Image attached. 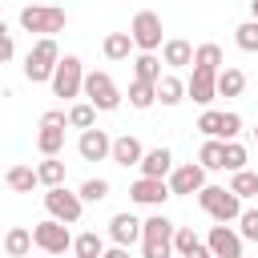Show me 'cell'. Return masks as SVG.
I'll list each match as a JSON object with an SVG mask.
<instances>
[{"label":"cell","instance_id":"1","mask_svg":"<svg viewBox=\"0 0 258 258\" xmlns=\"http://www.w3.org/2000/svg\"><path fill=\"white\" fill-rule=\"evenodd\" d=\"M198 206L214 222H238V214H242V198L230 185H202L198 189Z\"/></svg>","mask_w":258,"mask_h":258},{"label":"cell","instance_id":"2","mask_svg":"<svg viewBox=\"0 0 258 258\" xmlns=\"http://www.w3.org/2000/svg\"><path fill=\"white\" fill-rule=\"evenodd\" d=\"M173 222L165 218V214H149L145 222H141V250H145V258H165V254H173Z\"/></svg>","mask_w":258,"mask_h":258},{"label":"cell","instance_id":"3","mask_svg":"<svg viewBox=\"0 0 258 258\" xmlns=\"http://www.w3.org/2000/svg\"><path fill=\"white\" fill-rule=\"evenodd\" d=\"M64 20H69V16H64V8L44 4V0H40V4L32 0V4H24V8H20V28H24V32L52 36V32H60V28H64Z\"/></svg>","mask_w":258,"mask_h":258},{"label":"cell","instance_id":"4","mask_svg":"<svg viewBox=\"0 0 258 258\" xmlns=\"http://www.w3.org/2000/svg\"><path fill=\"white\" fill-rule=\"evenodd\" d=\"M56 60H60L56 40H52V36H40V40L28 48V56H24V77H28L32 85H44V81H52Z\"/></svg>","mask_w":258,"mask_h":258},{"label":"cell","instance_id":"5","mask_svg":"<svg viewBox=\"0 0 258 258\" xmlns=\"http://www.w3.org/2000/svg\"><path fill=\"white\" fill-rule=\"evenodd\" d=\"M48 85H52V97H64V101L81 97V89H85V64H81V56H73V52L60 56Z\"/></svg>","mask_w":258,"mask_h":258},{"label":"cell","instance_id":"6","mask_svg":"<svg viewBox=\"0 0 258 258\" xmlns=\"http://www.w3.org/2000/svg\"><path fill=\"white\" fill-rule=\"evenodd\" d=\"M81 97H85V101H93L101 113H113V109L121 105V89H117V85H113V77H109V73H101V69L85 73V89H81Z\"/></svg>","mask_w":258,"mask_h":258},{"label":"cell","instance_id":"7","mask_svg":"<svg viewBox=\"0 0 258 258\" xmlns=\"http://www.w3.org/2000/svg\"><path fill=\"white\" fill-rule=\"evenodd\" d=\"M32 242H36V250H44V254H64V250H73V234H69V222H60V218H44V222H36L32 226Z\"/></svg>","mask_w":258,"mask_h":258},{"label":"cell","instance_id":"8","mask_svg":"<svg viewBox=\"0 0 258 258\" xmlns=\"http://www.w3.org/2000/svg\"><path fill=\"white\" fill-rule=\"evenodd\" d=\"M44 210H48L52 218L77 226V222H81V210H85V198L73 194V189H64V185H44Z\"/></svg>","mask_w":258,"mask_h":258},{"label":"cell","instance_id":"9","mask_svg":"<svg viewBox=\"0 0 258 258\" xmlns=\"http://www.w3.org/2000/svg\"><path fill=\"white\" fill-rule=\"evenodd\" d=\"M129 32H133V44H137V48H145V52H157V48L165 44V40H161V16H157V12H149V8H141V12L133 16Z\"/></svg>","mask_w":258,"mask_h":258},{"label":"cell","instance_id":"10","mask_svg":"<svg viewBox=\"0 0 258 258\" xmlns=\"http://www.w3.org/2000/svg\"><path fill=\"white\" fill-rule=\"evenodd\" d=\"M206 246H210V254H214V258H242V246H246V238H242L234 226L218 222V226L210 230Z\"/></svg>","mask_w":258,"mask_h":258},{"label":"cell","instance_id":"11","mask_svg":"<svg viewBox=\"0 0 258 258\" xmlns=\"http://www.w3.org/2000/svg\"><path fill=\"white\" fill-rule=\"evenodd\" d=\"M129 198H133L137 206H165V198H173V189H169L165 177H149V173H141V177L133 181Z\"/></svg>","mask_w":258,"mask_h":258},{"label":"cell","instance_id":"12","mask_svg":"<svg viewBox=\"0 0 258 258\" xmlns=\"http://www.w3.org/2000/svg\"><path fill=\"white\" fill-rule=\"evenodd\" d=\"M185 97H194L198 105H210L218 97V69H206V64H194L189 81H185Z\"/></svg>","mask_w":258,"mask_h":258},{"label":"cell","instance_id":"13","mask_svg":"<svg viewBox=\"0 0 258 258\" xmlns=\"http://www.w3.org/2000/svg\"><path fill=\"white\" fill-rule=\"evenodd\" d=\"M77 153H81V161H105L113 153V137L105 129H97V125H89V129H81Z\"/></svg>","mask_w":258,"mask_h":258},{"label":"cell","instance_id":"14","mask_svg":"<svg viewBox=\"0 0 258 258\" xmlns=\"http://www.w3.org/2000/svg\"><path fill=\"white\" fill-rule=\"evenodd\" d=\"M206 185V165L198 161H189V165H177V169H169V189L173 194H198Z\"/></svg>","mask_w":258,"mask_h":258},{"label":"cell","instance_id":"15","mask_svg":"<svg viewBox=\"0 0 258 258\" xmlns=\"http://www.w3.org/2000/svg\"><path fill=\"white\" fill-rule=\"evenodd\" d=\"M109 238H113L117 246H133V242H141V222H137L129 210H121V214L109 218Z\"/></svg>","mask_w":258,"mask_h":258},{"label":"cell","instance_id":"16","mask_svg":"<svg viewBox=\"0 0 258 258\" xmlns=\"http://www.w3.org/2000/svg\"><path fill=\"white\" fill-rule=\"evenodd\" d=\"M117 165H141V157H145V149H141V141L133 137V133H121V137H113V153H109Z\"/></svg>","mask_w":258,"mask_h":258},{"label":"cell","instance_id":"17","mask_svg":"<svg viewBox=\"0 0 258 258\" xmlns=\"http://www.w3.org/2000/svg\"><path fill=\"white\" fill-rule=\"evenodd\" d=\"M173 254H181V258H210V246L194 234V230H173Z\"/></svg>","mask_w":258,"mask_h":258},{"label":"cell","instance_id":"18","mask_svg":"<svg viewBox=\"0 0 258 258\" xmlns=\"http://www.w3.org/2000/svg\"><path fill=\"white\" fill-rule=\"evenodd\" d=\"M161 60H165L169 69H185V64H194V44L181 40V36H173V40L161 44Z\"/></svg>","mask_w":258,"mask_h":258},{"label":"cell","instance_id":"19","mask_svg":"<svg viewBox=\"0 0 258 258\" xmlns=\"http://www.w3.org/2000/svg\"><path fill=\"white\" fill-rule=\"evenodd\" d=\"M169 169H173V153H169L165 145L145 149V157H141V173H149V177H165Z\"/></svg>","mask_w":258,"mask_h":258},{"label":"cell","instance_id":"20","mask_svg":"<svg viewBox=\"0 0 258 258\" xmlns=\"http://www.w3.org/2000/svg\"><path fill=\"white\" fill-rule=\"evenodd\" d=\"M133 48H137V44H133V32H109V36L101 40V52H105L109 60H129Z\"/></svg>","mask_w":258,"mask_h":258},{"label":"cell","instance_id":"21","mask_svg":"<svg viewBox=\"0 0 258 258\" xmlns=\"http://www.w3.org/2000/svg\"><path fill=\"white\" fill-rule=\"evenodd\" d=\"M242 89H246V73L242 69H234V64L218 69V97H242Z\"/></svg>","mask_w":258,"mask_h":258},{"label":"cell","instance_id":"22","mask_svg":"<svg viewBox=\"0 0 258 258\" xmlns=\"http://www.w3.org/2000/svg\"><path fill=\"white\" fill-rule=\"evenodd\" d=\"M32 246H36V242H32V230H24V226H12V230L4 234V254H8V258H24Z\"/></svg>","mask_w":258,"mask_h":258},{"label":"cell","instance_id":"23","mask_svg":"<svg viewBox=\"0 0 258 258\" xmlns=\"http://www.w3.org/2000/svg\"><path fill=\"white\" fill-rule=\"evenodd\" d=\"M133 77H141V81H153V85H157V81H161V56L141 48V52L133 56Z\"/></svg>","mask_w":258,"mask_h":258},{"label":"cell","instance_id":"24","mask_svg":"<svg viewBox=\"0 0 258 258\" xmlns=\"http://www.w3.org/2000/svg\"><path fill=\"white\" fill-rule=\"evenodd\" d=\"M4 181H8V189H16V194H32V185H40V177H36L32 165H12V169L4 173Z\"/></svg>","mask_w":258,"mask_h":258},{"label":"cell","instance_id":"25","mask_svg":"<svg viewBox=\"0 0 258 258\" xmlns=\"http://www.w3.org/2000/svg\"><path fill=\"white\" fill-rule=\"evenodd\" d=\"M198 161H202L206 169H226V141H222V137H206Z\"/></svg>","mask_w":258,"mask_h":258},{"label":"cell","instance_id":"26","mask_svg":"<svg viewBox=\"0 0 258 258\" xmlns=\"http://www.w3.org/2000/svg\"><path fill=\"white\" fill-rule=\"evenodd\" d=\"M73 250H77V258H101L105 254V238L97 230H85V234L73 238Z\"/></svg>","mask_w":258,"mask_h":258},{"label":"cell","instance_id":"27","mask_svg":"<svg viewBox=\"0 0 258 258\" xmlns=\"http://www.w3.org/2000/svg\"><path fill=\"white\" fill-rule=\"evenodd\" d=\"M181 97H185V81H177L173 73H165V77L157 81V101H161V105L169 109V105H177Z\"/></svg>","mask_w":258,"mask_h":258},{"label":"cell","instance_id":"28","mask_svg":"<svg viewBox=\"0 0 258 258\" xmlns=\"http://www.w3.org/2000/svg\"><path fill=\"white\" fill-rule=\"evenodd\" d=\"M153 101H157V85L133 77V85H129V105H133V109H149Z\"/></svg>","mask_w":258,"mask_h":258},{"label":"cell","instance_id":"29","mask_svg":"<svg viewBox=\"0 0 258 258\" xmlns=\"http://www.w3.org/2000/svg\"><path fill=\"white\" fill-rule=\"evenodd\" d=\"M36 149H40V153H60V149H64V125H40Z\"/></svg>","mask_w":258,"mask_h":258},{"label":"cell","instance_id":"30","mask_svg":"<svg viewBox=\"0 0 258 258\" xmlns=\"http://www.w3.org/2000/svg\"><path fill=\"white\" fill-rule=\"evenodd\" d=\"M40 185H64V161H56V153H44V161L36 165Z\"/></svg>","mask_w":258,"mask_h":258},{"label":"cell","instance_id":"31","mask_svg":"<svg viewBox=\"0 0 258 258\" xmlns=\"http://www.w3.org/2000/svg\"><path fill=\"white\" fill-rule=\"evenodd\" d=\"M69 125H73V129H89V125H97V105H93V101H77V105L69 109Z\"/></svg>","mask_w":258,"mask_h":258},{"label":"cell","instance_id":"32","mask_svg":"<svg viewBox=\"0 0 258 258\" xmlns=\"http://www.w3.org/2000/svg\"><path fill=\"white\" fill-rule=\"evenodd\" d=\"M230 189H234L238 198H254V194H258V173H250L246 165H242V169H234V177H230Z\"/></svg>","mask_w":258,"mask_h":258},{"label":"cell","instance_id":"33","mask_svg":"<svg viewBox=\"0 0 258 258\" xmlns=\"http://www.w3.org/2000/svg\"><path fill=\"white\" fill-rule=\"evenodd\" d=\"M234 40H238V48H242V52H258V20L238 24V28H234Z\"/></svg>","mask_w":258,"mask_h":258},{"label":"cell","instance_id":"34","mask_svg":"<svg viewBox=\"0 0 258 258\" xmlns=\"http://www.w3.org/2000/svg\"><path fill=\"white\" fill-rule=\"evenodd\" d=\"M109 189H113V185H109L105 177H89V181H81V189H77V194H81L85 202H105V198H109Z\"/></svg>","mask_w":258,"mask_h":258},{"label":"cell","instance_id":"35","mask_svg":"<svg viewBox=\"0 0 258 258\" xmlns=\"http://www.w3.org/2000/svg\"><path fill=\"white\" fill-rule=\"evenodd\" d=\"M194 64L222 69V48H218V44H198V48H194Z\"/></svg>","mask_w":258,"mask_h":258},{"label":"cell","instance_id":"36","mask_svg":"<svg viewBox=\"0 0 258 258\" xmlns=\"http://www.w3.org/2000/svg\"><path fill=\"white\" fill-rule=\"evenodd\" d=\"M238 222H242V226H238V234H242L246 242H258V210H254V206H250V210L242 206V214H238Z\"/></svg>","mask_w":258,"mask_h":258},{"label":"cell","instance_id":"37","mask_svg":"<svg viewBox=\"0 0 258 258\" xmlns=\"http://www.w3.org/2000/svg\"><path fill=\"white\" fill-rule=\"evenodd\" d=\"M198 129H202V133H206V137H222V113H218V109H210V105H206V113H202V117H198Z\"/></svg>","mask_w":258,"mask_h":258},{"label":"cell","instance_id":"38","mask_svg":"<svg viewBox=\"0 0 258 258\" xmlns=\"http://www.w3.org/2000/svg\"><path fill=\"white\" fill-rule=\"evenodd\" d=\"M246 157H250V153H246V145H238V137H230V141H226V169H230V173H234V169H242V165H246Z\"/></svg>","mask_w":258,"mask_h":258},{"label":"cell","instance_id":"39","mask_svg":"<svg viewBox=\"0 0 258 258\" xmlns=\"http://www.w3.org/2000/svg\"><path fill=\"white\" fill-rule=\"evenodd\" d=\"M242 133V113H222V141H230V137H238Z\"/></svg>","mask_w":258,"mask_h":258},{"label":"cell","instance_id":"40","mask_svg":"<svg viewBox=\"0 0 258 258\" xmlns=\"http://www.w3.org/2000/svg\"><path fill=\"white\" fill-rule=\"evenodd\" d=\"M40 125H69V113H64V109H48V113L40 117Z\"/></svg>","mask_w":258,"mask_h":258},{"label":"cell","instance_id":"41","mask_svg":"<svg viewBox=\"0 0 258 258\" xmlns=\"http://www.w3.org/2000/svg\"><path fill=\"white\" fill-rule=\"evenodd\" d=\"M12 52H16V44H12V36L4 32V36H0V64H8V60H12Z\"/></svg>","mask_w":258,"mask_h":258},{"label":"cell","instance_id":"42","mask_svg":"<svg viewBox=\"0 0 258 258\" xmlns=\"http://www.w3.org/2000/svg\"><path fill=\"white\" fill-rule=\"evenodd\" d=\"M250 16H254V20H258V0H250Z\"/></svg>","mask_w":258,"mask_h":258},{"label":"cell","instance_id":"43","mask_svg":"<svg viewBox=\"0 0 258 258\" xmlns=\"http://www.w3.org/2000/svg\"><path fill=\"white\" fill-rule=\"evenodd\" d=\"M4 32H8V24H4V20H0V36H4Z\"/></svg>","mask_w":258,"mask_h":258},{"label":"cell","instance_id":"44","mask_svg":"<svg viewBox=\"0 0 258 258\" xmlns=\"http://www.w3.org/2000/svg\"><path fill=\"white\" fill-rule=\"evenodd\" d=\"M254 145H258V125H254Z\"/></svg>","mask_w":258,"mask_h":258},{"label":"cell","instance_id":"45","mask_svg":"<svg viewBox=\"0 0 258 258\" xmlns=\"http://www.w3.org/2000/svg\"><path fill=\"white\" fill-rule=\"evenodd\" d=\"M36 4H40V0H36Z\"/></svg>","mask_w":258,"mask_h":258}]
</instances>
